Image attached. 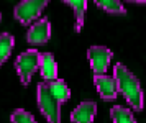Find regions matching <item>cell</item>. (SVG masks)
<instances>
[{
  "label": "cell",
  "mask_w": 146,
  "mask_h": 123,
  "mask_svg": "<svg viewBox=\"0 0 146 123\" xmlns=\"http://www.w3.org/2000/svg\"><path fill=\"white\" fill-rule=\"evenodd\" d=\"M113 79L117 80L118 92L123 95L125 102L135 112H141L145 107V95L139 84V79L125 64L117 62L113 66Z\"/></svg>",
  "instance_id": "1"
},
{
  "label": "cell",
  "mask_w": 146,
  "mask_h": 123,
  "mask_svg": "<svg viewBox=\"0 0 146 123\" xmlns=\"http://www.w3.org/2000/svg\"><path fill=\"white\" fill-rule=\"evenodd\" d=\"M36 102L40 112L46 117L48 123H61V104L51 95L48 82H40L36 87Z\"/></svg>",
  "instance_id": "2"
},
{
  "label": "cell",
  "mask_w": 146,
  "mask_h": 123,
  "mask_svg": "<svg viewBox=\"0 0 146 123\" xmlns=\"http://www.w3.org/2000/svg\"><path fill=\"white\" fill-rule=\"evenodd\" d=\"M40 51L36 49H28L18 54V58L15 59V69L20 77V82L23 85H28L33 77V74L40 69Z\"/></svg>",
  "instance_id": "3"
},
{
  "label": "cell",
  "mask_w": 146,
  "mask_h": 123,
  "mask_svg": "<svg viewBox=\"0 0 146 123\" xmlns=\"http://www.w3.org/2000/svg\"><path fill=\"white\" fill-rule=\"evenodd\" d=\"M46 7V0H23L15 5L13 15L21 25H33L35 21H38Z\"/></svg>",
  "instance_id": "4"
},
{
  "label": "cell",
  "mask_w": 146,
  "mask_h": 123,
  "mask_svg": "<svg viewBox=\"0 0 146 123\" xmlns=\"http://www.w3.org/2000/svg\"><path fill=\"white\" fill-rule=\"evenodd\" d=\"M113 53L107 46H90L87 51V59L90 62V69L95 76L107 72L108 66L112 62Z\"/></svg>",
  "instance_id": "5"
},
{
  "label": "cell",
  "mask_w": 146,
  "mask_h": 123,
  "mask_svg": "<svg viewBox=\"0 0 146 123\" xmlns=\"http://www.w3.org/2000/svg\"><path fill=\"white\" fill-rule=\"evenodd\" d=\"M51 38V23L48 18H41L35 21L33 25L28 28L27 33V41L30 45H46Z\"/></svg>",
  "instance_id": "6"
},
{
  "label": "cell",
  "mask_w": 146,
  "mask_h": 123,
  "mask_svg": "<svg viewBox=\"0 0 146 123\" xmlns=\"http://www.w3.org/2000/svg\"><path fill=\"white\" fill-rule=\"evenodd\" d=\"M94 84L97 87L99 95L104 100H115L118 95V87H117V80L113 79V76H105V74L94 76Z\"/></svg>",
  "instance_id": "7"
},
{
  "label": "cell",
  "mask_w": 146,
  "mask_h": 123,
  "mask_svg": "<svg viewBox=\"0 0 146 123\" xmlns=\"http://www.w3.org/2000/svg\"><path fill=\"white\" fill-rule=\"evenodd\" d=\"M97 115V104L94 100H86L71 112L72 123H92Z\"/></svg>",
  "instance_id": "8"
},
{
  "label": "cell",
  "mask_w": 146,
  "mask_h": 123,
  "mask_svg": "<svg viewBox=\"0 0 146 123\" xmlns=\"http://www.w3.org/2000/svg\"><path fill=\"white\" fill-rule=\"evenodd\" d=\"M40 71L44 82H53L58 79V62L51 53H43L40 56Z\"/></svg>",
  "instance_id": "9"
},
{
  "label": "cell",
  "mask_w": 146,
  "mask_h": 123,
  "mask_svg": "<svg viewBox=\"0 0 146 123\" xmlns=\"http://www.w3.org/2000/svg\"><path fill=\"white\" fill-rule=\"evenodd\" d=\"M67 7L74 10V30L79 33L84 26V18L87 12V2L86 0H66L64 2Z\"/></svg>",
  "instance_id": "10"
},
{
  "label": "cell",
  "mask_w": 146,
  "mask_h": 123,
  "mask_svg": "<svg viewBox=\"0 0 146 123\" xmlns=\"http://www.w3.org/2000/svg\"><path fill=\"white\" fill-rule=\"evenodd\" d=\"M48 87H49L51 95H53L61 105L71 98V89H69L67 84L64 82V80H61V79H56V80H53V82H48Z\"/></svg>",
  "instance_id": "11"
},
{
  "label": "cell",
  "mask_w": 146,
  "mask_h": 123,
  "mask_svg": "<svg viewBox=\"0 0 146 123\" xmlns=\"http://www.w3.org/2000/svg\"><path fill=\"white\" fill-rule=\"evenodd\" d=\"M110 117H112L113 123H136V118L133 115V112L126 107H121V105L112 107Z\"/></svg>",
  "instance_id": "12"
},
{
  "label": "cell",
  "mask_w": 146,
  "mask_h": 123,
  "mask_svg": "<svg viewBox=\"0 0 146 123\" xmlns=\"http://www.w3.org/2000/svg\"><path fill=\"white\" fill-rule=\"evenodd\" d=\"M13 46H15V38L10 33H2L0 35V66L10 58Z\"/></svg>",
  "instance_id": "13"
},
{
  "label": "cell",
  "mask_w": 146,
  "mask_h": 123,
  "mask_svg": "<svg viewBox=\"0 0 146 123\" xmlns=\"http://www.w3.org/2000/svg\"><path fill=\"white\" fill-rule=\"evenodd\" d=\"M95 5L102 8L104 12L112 13V15H125L126 13L123 3L118 0H99V2H95Z\"/></svg>",
  "instance_id": "14"
},
{
  "label": "cell",
  "mask_w": 146,
  "mask_h": 123,
  "mask_svg": "<svg viewBox=\"0 0 146 123\" xmlns=\"http://www.w3.org/2000/svg\"><path fill=\"white\" fill-rule=\"evenodd\" d=\"M10 122L12 123H36V120H35V117L30 112L23 110V108H17V110L12 112Z\"/></svg>",
  "instance_id": "15"
},
{
  "label": "cell",
  "mask_w": 146,
  "mask_h": 123,
  "mask_svg": "<svg viewBox=\"0 0 146 123\" xmlns=\"http://www.w3.org/2000/svg\"><path fill=\"white\" fill-rule=\"evenodd\" d=\"M0 20H2V15H0Z\"/></svg>",
  "instance_id": "16"
}]
</instances>
